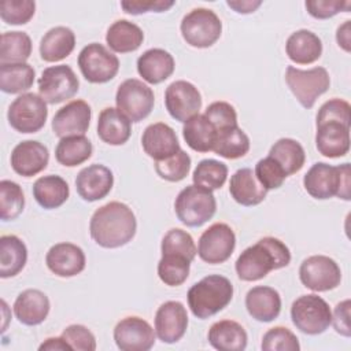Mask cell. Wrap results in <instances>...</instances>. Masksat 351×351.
Wrapping results in <instances>:
<instances>
[{
    "mask_svg": "<svg viewBox=\"0 0 351 351\" xmlns=\"http://www.w3.org/2000/svg\"><path fill=\"white\" fill-rule=\"evenodd\" d=\"M136 230V215L122 202H110L99 207L89 222L90 237L103 248H119L128 244Z\"/></svg>",
    "mask_w": 351,
    "mask_h": 351,
    "instance_id": "1",
    "label": "cell"
},
{
    "mask_svg": "<svg viewBox=\"0 0 351 351\" xmlns=\"http://www.w3.org/2000/svg\"><path fill=\"white\" fill-rule=\"evenodd\" d=\"M291 262L289 248L276 237H263L247 247L236 261L237 277L243 281H258L270 271L282 269Z\"/></svg>",
    "mask_w": 351,
    "mask_h": 351,
    "instance_id": "2",
    "label": "cell"
},
{
    "mask_svg": "<svg viewBox=\"0 0 351 351\" xmlns=\"http://www.w3.org/2000/svg\"><path fill=\"white\" fill-rule=\"evenodd\" d=\"M306 192L319 200L333 196L350 200L351 193V167L350 163L332 166L324 162L314 163L303 177Z\"/></svg>",
    "mask_w": 351,
    "mask_h": 351,
    "instance_id": "3",
    "label": "cell"
},
{
    "mask_svg": "<svg viewBox=\"0 0 351 351\" xmlns=\"http://www.w3.org/2000/svg\"><path fill=\"white\" fill-rule=\"evenodd\" d=\"M186 298L192 314L200 319H206L215 315L230 303L233 285L223 276L210 274L193 284Z\"/></svg>",
    "mask_w": 351,
    "mask_h": 351,
    "instance_id": "4",
    "label": "cell"
},
{
    "mask_svg": "<svg viewBox=\"0 0 351 351\" xmlns=\"http://www.w3.org/2000/svg\"><path fill=\"white\" fill-rule=\"evenodd\" d=\"M177 218L189 228H197L211 219L217 211V200L211 191L197 185H188L176 197Z\"/></svg>",
    "mask_w": 351,
    "mask_h": 351,
    "instance_id": "5",
    "label": "cell"
},
{
    "mask_svg": "<svg viewBox=\"0 0 351 351\" xmlns=\"http://www.w3.org/2000/svg\"><path fill=\"white\" fill-rule=\"evenodd\" d=\"M291 318L296 329L306 335H321L332 322V311L318 295H302L291 306Z\"/></svg>",
    "mask_w": 351,
    "mask_h": 351,
    "instance_id": "6",
    "label": "cell"
},
{
    "mask_svg": "<svg viewBox=\"0 0 351 351\" xmlns=\"http://www.w3.org/2000/svg\"><path fill=\"white\" fill-rule=\"evenodd\" d=\"M182 38L195 48H208L214 45L222 33L219 16L208 8H193L181 21Z\"/></svg>",
    "mask_w": 351,
    "mask_h": 351,
    "instance_id": "7",
    "label": "cell"
},
{
    "mask_svg": "<svg viewBox=\"0 0 351 351\" xmlns=\"http://www.w3.org/2000/svg\"><path fill=\"white\" fill-rule=\"evenodd\" d=\"M285 82L296 100L304 108H311L315 100L329 89L330 78L328 70L321 66L308 70L288 66Z\"/></svg>",
    "mask_w": 351,
    "mask_h": 351,
    "instance_id": "8",
    "label": "cell"
},
{
    "mask_svg": "<svg viewBox=\"0 0 351 351\" xmlns=\"http://www.w3.org/2000/svg\"><path fill=\"white\" fill-rule=\"evenodd\" d=\"M48 117L47 101L36 93L19 95L8 107L7 118L12 129L19 133H36L45 125Z\"/></svg>",
    "mask_w": 351,
    "mask_h": 351,
    "instance_id": "9",
    "label": "cell"
},
{
    "mask_svg": "<svg viewBox=\"0 0 351 351\" xmlns=\"http://www.w3.org/2000/svg\"><path fill=\"white\" fill-rule=\"evenodd\" d=\"M117 108L130 121L140 122L147 118L155 104L154 90L137 78L125 80L117 89Z\"/></svg>",
    "mask_w": 351,
    "mask_h": 351,
    "instance_id": "10",
    "label": "cell"
},
{
    "mask_svg": "<svg viewBox=\"0 0 351 351\" xmlns=\"http://www.w3.org/2000/svg\"><path fill=\"white\" fill-rule=\"evenodd\" d=\"M78 67L88 82L104 84L111 81L119 70V59L103 44L90 43L78 55Z\"/></svg>",
    "mask_w": 351,
    "mask_h": 351,
    "instance_id": "11",
    "label": "cell"
},
{
    "mask_svg": "<svg viewBox=\"0 0 351 351\" xmlns=\"http://www.w3.org/2000/svg\"><path fill=\"white\" fill-rule=\"evenodd\" d=\"M37 84L40 96L49 104L71 99L80 89V81L74 70L67 64L44 69Z\"/></svg>",
    "mask_w": 351,
    "mask_h": 351,
    "instance_id": "12",
    "label": "cell"
},
{
    "mask_svg": "<svg viewBox=\"0 0 351 351\" xmlns=\"http://www.w3.org/2000/svg\"><path fill=\"white\" fill-rule=\"evenodd\" d=\"M302 284L315 292L335 289L341 281V270L335 259L326 255H311L299 267Z\"/></svg>",
    "mask_w": 351,
    "mask_h": 351,
    "instance_id": "13",
    "label": "cell"
},
{
    "mask_svg": "<svg viewBox=\"0 0 351 351\" xmlns=\"http://www.w3.org/2000/svg\"><path fill=\"white\" fill-rule=\"evenodd\" d=\"M236 247V234L233 229L223 222H217L206 229L197 244V255L210 265L226 262Z\"/></svg>",
    "mask_w": 351,
    "mask_h": 351,
    "instance_id": "14",
    "label": "cell"
},
{
    "mask_svg": "<svg viewBox=\"0 0 351 351\" xmlns=\"http://www.w3.org/2000/svg\"><path fill=\"white\" fill-rule=\"evenodd\" d=\"M165 106L171 118L186 122L202 108V95L189 81L178 80L171 82L165 90Z\"/></svg>",
    "mask_w": 351,
    "mask_h": 351,
    "instance_id": "15",
    "label": "cell"
},
{
    "mask_svg": "<svg viewBox=\"0 0 351 351\" xmlns=\"http://www.w3.org/2000/svg\"><path fill=\"white\" fill-rule=\"evenodd\" d=\"M156 333L143 318L130 315L122 318L114 328V340L122 351H148L155 344Z\"/></svg>",
    "mask_w": 351,
    "mask_h": 351,
    "instance_id": "16",
    "label": "cell"
},
{
    "mask_svg": "<svg viewBox=\"0 0 351 351\" xmlns=\"http://www.w3.org/2000/svg\"><path fill=\"white\" fill-rule=\"evenodd\" d=\"M188 314L178 300L162 303L155 314V333L159 340L167 344L177 343L186 332Z\"/></svg>",
    "mask_w": 351,
    "mask_h": 351,
    "instance_id": "17",
    "label": "cell"
},
{
    "mask_svg": "<svg viewBox=\"0 0 351 351\" xmlns=\"http://www.w3.org/2000/svg\"><path fill=\"white\" fill-rule=\"evenodd\" d=\"M90 117L92 110L85 100H71L56 111L52 119V130L60 138L84 136L89 128Z\"/></svg>",
    "mask_w": 351,
    "mask_h": 351,
    "instance_id": "18",
    "label": "cell"
},
{
    "mask_svg": "<svg viewBox=\"0 0 351 351\" xmlns=\"http://www.w3.org/2000/svg\"><path fill=\"white\" fill-rule=\"evenodd\" d=\"M11 167L22 177H33L41 173L49 160L48 148L36 140L18 143L11 152Z\"/></svg>",
    "mask_w": 351,
    "mask_h": 351,
    "instance_id": "19",
    "label": "cell"
},
{
    "mask_svg": "<svg viewBox=\"0 0 351 351\" xmlns=\"http://www.w3.org/2000/svg\"><path fill=\"white\" fill-rule=\"evenodd\" d=\"M114 185L112 171L100 163L84 167L75 178L77 193L86 202H96L106 197Z\"/></svg>",
    "mask_w": 351,
    "mask_h": 351,
    "instance_id": "20",
    "label": "cell"
},
{
    "mask_svg": "<svg viewBox=\"0 0 351 351\" xmlns=\"http://www.w3.org/2000/svg\"><path fill=\"white\" fill-rule=\"evenodd\" d=\"M315 147L326 158H340L350 151V123L326 121L317 123Z\"/></svg>",
    "mask_w": 351,
    "mask_h": 351,
    "instance_id": "21",
    "label": "cell"
},
{
    "mask_svg": "<svg viewBox=\"0 0 351 351\" xmlns=\"http://www.w3.org/2000/svg\"><path fill=\"white\" fill-rule=\"evenodd\" d=\"M141 145L144 152L155 160L167 159L181 149L176 132L163 122L151 123L145 128L141 136Z\"/></svg>",
    "mask_w": 351,
    "mask_h": 351,
    "instance_id": "22",
    "label": "cell"
},
{
    "mask_svg": "<svg viewBox=\"0 0 351 351\" xmlns=\"http://www.w3.org/2000/svg\"><path fill=\"white\" fill-rule=\"evenodd\" d=\"M85 254L81 247L73 243H58L52 245L47 255L48 269L59 277H74L85 269Z\"/></svg>",
    "mask_w": 351,
    "mask_h": 351,
    "instance_id": "23",
    "label": "cell"
},
{
    "mask_svg": "<svg viewBox=\"0 0 351 351\" xmlns=\"http://www.w3.org/2000/svg\"><path fill=\"white\" fill-rule=\"evenodd\" d=\"M51 303L40 289H25L14 302V314L18 321L27 326L40 325L49 314Z\"/></svg>",
    "mask_w": 351,
    "mask_h": 351,
    "instance_id": "24",
    "label": "cell"
},
{
    "mask_svg": "<svg viewBox=\"0 0 351 351\" xmlns=\"http://www.w3.org/2000/svg\"><path fill=\"white\" fill-rule=\"evenodd\" d=\"M245 308L254 319L271 322L280 315L281 296L278 291L271 287H254L245 295Z\"/></svg>",
    "mask_w": 351,
    "mask_h": 351,
    "instance_id": "25",
    "label": "cell"
},
{
    "mask_svg": "<svg viewBox=\"0 0 351 351\" xmlns=\"http://www.w3.org/2000/svg\"><path fill=\"white\" fill-rule=\"evenodd\" d=\"M174 58L162 48H151L137 59V71L148 84L156 85L174 73Z\"/></svg>",
    "mask_w": 351,
    "mask_h": 351,
    "instance_id": "26",
    "label": "cell"
},
{
    "mask_svg": "<svg viewBox=\"0 0 351 351\" xmlns=\"http://www.w3.org/2000/svg\"><path fill=\"white\" fill-rule=\"evenodd\" d=\"M229 193L239 204L251 207L262 203L267 191L256 180L255 173L251 169L243 167L230 177Z\"/></svg>",
    "mask_w": 351,
    "mask_h": 351,
    "instance_id": "27",
    "label": "cell"
},
{
    "mask_svg": "<svg viewBox=\"0 0 351 351\" xmlns=\"http://www.w3.org/2000/svg\"><path fill=\"white\" fill-rule=\"evenodd\" d=\"M285 52L293 63L310 64L321 58L322 41L315 33L307 29H300L287 38Z\"/></svg>",
    "mask_w": 351,
    "mask_h": 351,
    "instance_id": "28",
    "label": "cell"
},
{
    "mask_svg": "<svg viewBox=\"0 0 351 351\" xmlns=\"http://www.w3.org/2000/svg\"><path fill=\"white\" fill-rule=\"evenodd\" d=\"M132 134V122L114 107L101 110L97 118V136L110 145L125 144Z\"/></svg>",
    "mask_w": 351,
    "mask_h": 351,
    "instance_id": "29",
    "label": "cell"
},
{
    "mask_svg": "<svg viewBox=\"0 0 351 351\" xmlns=\"http://www.w3.org/2000/svg\"><path fill=\"white\" fill-rule=\"evenodd\" d=\"M208 343L219 351H243L248 336L245 329L236 321L222 319L211 325L207 333Z\"/></svg>",
    "mask_w": 351,
    "mask_h": 351,
    "instance_id": "30",
    "label": "cell"
},
{
    "mask_svg": "<svg viewBox=\"0 0 351 351\" xmlns=\"http://www.w3.org/2000/svg\"><path fill=\"white\" fill-rule=\"evenodd\" d=\"M75 47V34L70 27L55 26L40 41V56L45 62H59L67 58Z\"/></svg>",
    "mask_w": 351,
    "mask_h": 351,
    "instance_id": "31",
    "label": "cell"
},
{
    "mask_svg": "<svg viewBox=\"0 0 351 351\" xmlns=\"http://www.w3.org/2000/svg\"><path fill=\"white\" fill-rule=\"evenodd\" d=\"M70 195L69 184L60 176H43L33 184V196L36 202L45 210L60 207Z\"/></svg>",
    "mask_w": 351,
    "mask_h": 351,
    "instance_id": "32",
    "label": "cell"
},
{
    "mask_svg": "<svg viewBox=\"0 0 351 351\" xmlns=\"http://www.w3.org/2000/svg\"><path fill=\"white\" fill-rule=\"evenodd\" d=\"M144 41L143 30L133 22L128 19L115 21L107 30L106 43L107 45L118 53L133 52L140 48Z\"/></svg>",
    "mask_w": 351,
    "mask_h": 351,
    "instance_id": "33",
    "label": "cell"
},
{
    "mask_svg": "<svg viewBox=\"0 0 351 351\" xmlns=\"http://www.w3.org/2000/svg\"><path fill=\"white\" fill-rule=\"evenodd\" d=\"M27 261V248L15 234L0 237V277L10 278L22 271Z\"/></svg>",
    "mask_w": 351,
    "mask_h": 351,
    "instance_id": "34",
    "label": "cell"
},
{
    "mask_svg": "<svg viewBox=\"0 0 351 351\" xmlns=\"http://www.w3.org/2000/svg\"><path fill=\"white\" fill-rule=\"evenodd\" d=\"M182 136L189 148L196 152L213 151L217 130L204 114H196L184 122Z\"/></svg>",
    "mask_w": 351,
    "mask_h": 351,
    "instance_id": "35",
    "label": "cell"
},
{
    "mask_svg": "<svg viewBox=\"0 0 351 351\" xmlns=\"http://www.w3.org/2000/svg\"><path fill=\"white\" fill-rule=\"evenodd\" d=\"M267 156L274 159L281 166L287 177L298 173L303 167L306 160V154L302 144L288 137L277 140L271 145Z\"/></svg>",
    "mask_w": 351,
    "mask_h": 351,
    "instance_id": "36",
    "label": "cell"
},
{
    "mask_svg": "<svg viewBox=\"0 0 351 351\" xmlns=\"http://www.w3.org/2000/svg\"><path fill=\"white\" fill-rule=\"evenodd\" d=\"M213 151L225 159L243 158L250 151V138L237 125L217 132Z\"/></svg>",
    "mask_w": 351,
    "mask_h": 351,
    "instance_id": "37",
    "label": "cell"
},
{
    "mask_svg": "<svg viewBox=\"0 0 351 351\" xmlns=\"http://www.w3.org/2000/svg\"><path fill=\"white\" fill-rule=\"evenodd\" d=\"M92 152L93 147L88 137L70 136L59 140L55 149V158L60 165L74 167L86 162L92 156Z\"/></svg>",
    "mask_w": 351,
    "mask_h": 351,
    "instance_id": "38",
    "label": "cell"
},
{
    "mask_svg": "<svg viewBox=\"0 0 351 351\" xmlns=\"http://www.w3.org/2000/svg\"><path fill=\"white\" fill-rule=\"evenodd\" d=\"M36 71L29 63L0 64V89L4 93H22L32 88Z\"/></svg>",
    "mask_w": 351,
    "mask_h": 351,
    "instance_id": "39",
    "label": "cell"
},
{
    "mask_svg": "<svg viewBox=\"0 0 351 351\" xmlns=\"http://www.w3.org/2000/svg\"><path fill=\"white\" fill-rule=\"evenodd\" d=\"M32 53V40L25 32H5L0 37V64L25 63Z\"/></svg>",
    "mask_w": 351,
    "mask_h": 351,
    "instance_id": "40",
    "label": "cell"
},
{
    "mask_svg": "<svg viewBox=\"0 0 351 351\" xmlns=\"http://www.w3.org/2000/svg\"><path fill=\"white\" fill-rule=\"evenodd\" d=\"M226 178H228L226 165L215 159L200 160L192 174V180L195 185L211 192L222 188Z\"/></svg>",
    "mask_w": 351,
    "mask_h": 351,
    "instance_id": "41",
    "label": "cell"
},
{
    "mask_svg": "<svg viewBox=\"0 0 351 351\" xmlns=\"http://www.w3.org/2000/svg\"><path fill=\"white\" fill-rule=\"evenodd\" d=\"M191 261L177 254H162L158 262V276L162 282L169 287L184 284L189 276Z\"/></svg>",
    "mask_w": 351,
    "mask_h": 351,
    "instance_id": "42",
    "label": "cell"
},
{
    "mask_svg": "<svg viewBox=\"0 0 351 351\" xmlns=\"http://www.w3.org/2000/svg\"><path fill=\"white\" fill-rule=\"evenodd\" d=\"M25 207V196L19 184L11 180L0 181V218L12 221L21 215Z\"/></svg>",
    "mask_w": 351,
    "mask_h": 351,
    "instance_id": "43",
    "label": "cell"
},
{
    "mask_svg": "<svg viewBox=\"0 0 351 351\" xmlns=\"http://www.w3.org/2000/svg\"><path fill=\"white\" fill-rule=\"evenodd\" d=\"M191 170V156L184 151L180 149L173 156L163 159V160H155V171L156 174L166 181L170 182H178L184 180Z\"/></svg>",
    "mask_w": 351,
    "mask_h": 351,
    "instance_id": "44",
    "label": "cell"
},
{
    "mask_svg": "<svg viewBox=\"0 0 351 351\" xmlns=\"http://www.w3.org/2000/svg\"><path fill=\"white\" fill-rule=\"evenodd\" d=\"M160 251L162 254L182 255L188 258L191 262L195 259L197 254V248L195 245L192 236L180 228H173L163 236Z\"/></svg>",
    "mask_w": 351,
    "mask_h": 351,
    "instance_id": "45",
    "label": "cell"
},
{
    "mask_svg": "<svg viewBox=\"0 0 351 351\" xmlns=\"http://www.w3.org/2000/svg\"><path fill=\"white\" fill-rule=\"evenodd\" d=\"M261 348L263 351H299L300 344L292 330L285 326H274L263 335Z\"/></svg>",
    "mask_w": 351,
    "mask_h": 351,
    "instance_id": "46",
    "label": "cell"
},
{
    "mask_svg": "<svg viewBox=\"0 0 351 351\" xmlns=\"http://www.w3.org/2000/svg\"><path fill=\"white\" fill-rule=\"evenodd\" d=\"M36 12V3L32 0H3L0 16L8 25H25Z\"/></svg>",
    "mask_w": 351,
    "mask_h": 351,
    "instance_id": "47",
    "label": "cell"
},
{
    "mask_svg": "<svg viewBox=\"0 0 351 351\" xmlns=\"http://www.w3.org/2000/svg\"><path fill=\"white\" fill-rule=\"evenodd\" d=\"M254 173L256 180L262 184V186L266 191L280 188L287 178V174L284 173L281 166L270 156L258 160Z\"/></svg>",
    "mask_w": 351,
    "mask_h": 351,
    "instance_id": "48",
    "label": "cell"
},
{
    "mask_svg": "<svg viewBox=\"0 0 351 351\" xmlns=\"http://www.w3.org/2000/svg\"><path fill=\"white\" fill-rule=\"evenodd\" d=\"M63 340L70 346L71 350L75 351H95L96 350V339L95 335L84 325L74 324L69 325L62 332Z\"/></svg>",
    "mask_w": 351,
    "mask_h": 351,
    "instance_id": "49",
    "label": "cell"
},
{
    "mask_svg": "<svg viewBox=\"0 0 351 351\" xmlns=\"http://www.w3.org/2000/svg\"><path fill=\"white\" fill-rule=\"evenodd\" d=\"M204 115L214 125L217 132L222 130L225 128L236 126L237 125L236 110L228 101H214V103H211L206 108Z\"/></svg>",
    "mask_w": 351,
    "mask_h": 351,
    "instance_id": "50",
    "label": "cell"
},
{
    "mask_svg": "<svg viewBox=\"0 0 351 351\" xmlns=\"http://www.w3.org/2000/svg\"><path fill=\"white\" fill-rule=\"evenodd\" d=\"M326 121H340L344 123H351V106L343 99L333 97L325 101L317 114V123Z\"/></svg>",
    "mask_w": 351,
    "mask_h": 351,
    "instance_id": "51",
    "label": "cell"
},
{
    "mask_svg": "<svg viewBox=\"0 0 351 351\" xmlns=\"http://www.w3.org/2000/svg\"><path fill=\"white\" fill-rule=\"evenodd\" d=\"M304 7L313 18L328 19L335 16L340 11H348L351 3L339 0H308L304 3Z\"/></svg>",
    "mask_w": 351,
    "mask_h": 351,
    "instance_id": "52",
    "label": "cell"
},
{
    "mask_svg": "<svg viewBox=\"0 0 351 351\" xmlns=\"http://www.w3.org/2000/svg\"><path fill=\"white\" fill-rule=\"evenodd\" d=\"M174 5L173 0H123L121 7L125 12L140 15L145 12H163Z\"/></svg>",
    "mask_w": 351,
    "mask_h": 351,
    "instance_id": "53",
    "label": "cell"
},
{
    "mask_svg": "<svg viewBox=\"0 0 351 351\" xmlns=\"http://www.w3.org/2000/svg\"><path fill=\"white\" fill-rule=\"evenodd\" d=\"M350 307H351V302L350 299H346L340 303L336 304L333 315H332V325L335 328V330L344 336V337H350L351 336V328H350Z\"/></svg>",
    "mask_w": 351,
    "mask_h": 351,
    "instance_id": "54",
    "label": "cell"
},
{
    "mask_svg": "<svg viewBox=\"0 0 351 351\" xmlns=\"http://www.w3.org/2000/svg\"><path fill=\"white\" fill-rule=\"evenodd\" d=\"M226 4L239 14H251L262 4V1L261 0H228Z\"/></svg>",
    "mask_w": 351,
    "mask_h": 351,
    "instance_id": "55",
    "label": "cell"
},
{
    "mask_svg": "<svg viewBox=\"0 0 351 351\" xmlns=\"http://www.w3.org/2000/svg\"><path fill=\"white\" fill-rule=\"evenodd\" d=\"M350 25L351 21H346L343 25L337 27L336 33V41L339 47H341L346 52L351 51V33H350Z\"/></svg>",
    "mask_w": 351,
    "mask_h": 351,
    "instance_id": "56",
    "label": "cell"
},
{
    "mask_svg": "<svg viewBox=\"0 0 351 351\" xmlns=\"http://www.w3.org/2000/svg\"><path fill=\"white\" fill-rule=\"evenodd\" d=\"M40 351H53V350H59V351H66V350H71L70 346L63 340V337H48L44 343L40 344L38 347Z\"/></svg>",
    "mask_w": 351,
    "mask_h": 351,
    "instance_id": "57",
    "label": "cell"
}]
</instances>
